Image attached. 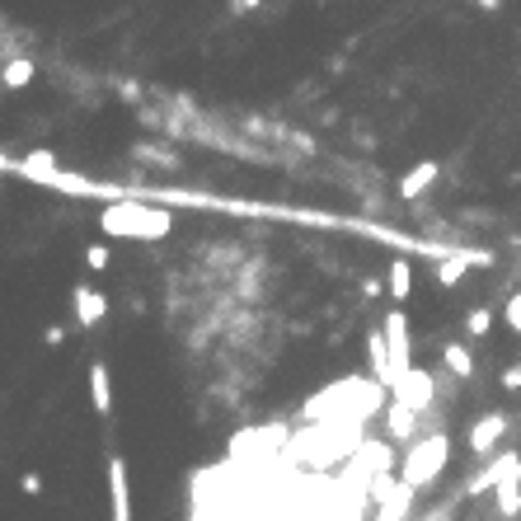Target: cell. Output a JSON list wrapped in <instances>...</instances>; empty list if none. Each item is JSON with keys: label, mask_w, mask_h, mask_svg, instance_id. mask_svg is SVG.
Segmentation results:
<instances>
[{"label": "cell", "mask_w": 521, "mask_h": 521, "mask_svg": "<svg viewBox=\"0 0 521 521\" xmlns=\"http://www.w3.org/2000/svg\"><path fill=\"white\" fill-rule=\"evenodd\" d=\"M99 231L113 240H165L174 231V211L146 202V198H118L104 207Z\"/></svg>", "instance_id": "obj_1"}, {"label": "cell", "mask_w": 521, "mask_h": 521, "mask_svg": "<svg viewBox=\"0 0 521 521\" xmlns=\"http://www.w3.org/2000/svg\"><path fill=\"white\" fill-rule=\"evenodd\" d=\"M446 461H451V442L442 432H432V437H422V442L409 446V455L399 461V479H409L414 488H422V484H432L437 475H442Z\"/></svg>", "instance_id": "obj_2"}, {"label": "cell", "mask_w": 521, "mask_h": 521, "mask_svg": "<svg viewBox=\"0 0 521 521\" xmlns=\"http://www.w3.org/2000/svg\"><path fill=\"white\" fill-rule=\"evenodd\" d=\"M385 338H390V390L414 371V343H409V315L390 311L385 315Z\"/></svg>", "instance_id": "obj_3"}, {"label": "cell", "mask_w": 521, "mask_h": 521, "mask_svg": "<svg viewBox=\"0 0 521 521\" xmlns=\"http://www.w3.org/2000/svg\"><path fill=\"white\" fill-rule=\"evenodd\" d=\"M381 502V512L376 521H409V508H414V498H418V488L409 479H390V475H376V493H371Z\"/></svg>", "instance_id": "obj_4"}, {"label": "cell", "mask_w": 521, "mask_h": 521, "mask_svg": "<svg viewBox=\"0 0 521 521\" xmlns=\"http://www.w3.org/2000/svg\"><path fill=\"white\" fill-rule=\"evenodd\" d=\"M508 479H521V455H517V451L493 455V465H484L479 475L465 484V493L475 498V493H488V488H498V484H508Z\"/></svg>", "instance_id": "obj_5"}, {"label": "cell", "mask_w": 521, "mask_h": 521, "mask_svg": "<svg viewBox=\"0 0 521 521\" xmlns=\"http://www.w3.org/2000/svg\"><path fill=\"white\" fill-rule=\"evenodd\" d=\"M502 432H508V414H484V418H475V422H470V451L488 455V451L498 446Z\"/></svg>", "instance_id": "obj_6"}, {"label": "cell", "mask_w": 521, "mask_h": 521, "mask_svg": "<svg viewBox=\"0 0 521 521\" xmlns=\"http://www.w3.org/2000/svg\"><path fill=\"white\" fill-rule=\"evenodd\" d=\"M108 493H113V521H132V488H127V465L108 461Z\"/></svg>", "instance_id": "obj_7"}, {"label": "cell", "mask_w": 521, "mask_h": 521, "mask_svg": "<svg viewBox=\"0 0 521 521\" xmlns=\"http://www.w3.org/2000/svg\"><path fill=\"white\" fill-rule=\"evenodd\" d=\"M395 399H404L409 409H428V404H432V371H418L414 367L409 376L395 385Z\"/></svg>", "instance_id": "obj_8"}, {"label": "cell", "mask_w": 521, "mask_h": 521, "mask_svg": "<svg viewBox=\"0 0 521 521\" xmlns=\"http://www.w3.org/2000/svg\"><path fill=\"white\" fill-rule=\"evenodd\" d=\"M75 324L80 329H94V324L104 320V311H108V301H104V291H94V287H75Z\"/></svg>", "instance_id": "obj_9"}, {"label": "cell", "mask_w": 521, "mask_h": 521, "mask_svg": "<svg viewBox=\"0 0 521 521\" xmlns=\"http://www.w3.org/2000/svg\"><path fill=\"white\" fill-rule=\"evenodd\" d=\"M475 264H488V254H470V249L446 254V258H442V268H437V282H442V287H455V282H461Z\"/></svg>", "instance_id": "obj_10"}, {"label": "cell", "mask_w": 521, "mask_h": 521, "mask_svg": "<svg viewBox=\"0 0 521 521\" xmlns=\"http://www.w3.org/2000/svg\"><path fill=\"white\" fill-rule=\"evenodd\" d=\"M385 428H390V437H395V442H409V437L418 432V409H409L404 399H395V404L385 409Z\"/></svg>", "instance_id": "obj_11"}, {"label": "cell", "mask_w": 521, "mask_h": 521, "mask_svg": "<svg viewBox=\"0 0 521 521\" xmlns=\"http://www.w3.org/2000/svg\"><path fill=\"white\" fill-rule=\"evenodd\" d=\"M367 357H371V371H376V381L390 385V338H385V329L367 334Z\"/></svg>", "instance_id": "obj_12"}, {"label": "cell", "mask_w": 521, "mask_h": 521, "mask_svg": "<svg viewBox=\"0 0 521 521\" xmlns=\"http://www.w3.org/2000/svg\"><path fill=\"white\" fill-rule=\"evenodd\" d=\"M432 178H437V160H422V165H414L399 178V198H418L422 188H432Z\"/></svg>", "instance_id": "obj_13"}, {"label": "cell", "mask_w": 521, "mask_h": 521, "mask_svg": "<svg viewBox=\"0 0 521 521\" xmlns=\"http://www.w3.org/2000/svg\"><path fill=\"white\" fill-rule=\"evenodd\" d=\"M90 399H94V409H99L104 418L113 414V390H108V367L104 362L90 367Z\"/></svg>", "instance_id": "obj_14"}, {"label": "cell", "mask_w": 521, "mask_h": 521, "mask_svg": "<svg viewBox=\"0 0 521 521\" xmlns=\"http://www.w3.org/2000/svg\"><path fill=\"white\" fill-rule=\"evenodd\" d=\"M385 287H390V296H395V301H409V291H414V268H409V258H395V264H390Z\"/></svg>", "instance_id": "obj_15"}, {"label": "cell", "mask_w": 521, "mask_h": 521, "mask_svg": "<svg viewBox=\"0 0 521 521\" xmlns=\"http://www.w3.org/2000/svg\"><path fill=\"white\" fill-rule=\"evenodd\" d=\"M442 367L451 371V376H461V381L475 376V357H470L465 343H446V348H442Z\"/></svg>", "instance_id": "obj_16"}, {"label": "cell", "mask_w": 521, "mask_h": 521, "mask_svg": "<svg viewBox=\"0 0 521 521\" xmlns=\"http://www.w3.org/2000/svg\"><path fill=\"white\" fill-rule=\"evenodd\" d=\"M493 493H498V512H502V517H517V512H521V479L498 484Z\"/></svg>", "instance_id": "obj_17"}, {"label": "cell", "mask_w": 521, "mask_h": 521, "mask_svg": "<svg viewBox=\"0 0 521 521\" xmlns=\"http://www.w3.org/2000/svg\"><path fill=\"white\" fill-rule=\"evenodd\" d=\"M34 80V61L20 57V61H5V90H24Z\"/></svg>", "instance_id": "obj_18"}, {"label": "cell", "mask_w": 521, "mask_h": 521, "mask_svg": "<svg viewBox=\"0 0 521 521\" xmlns=\"http://www.w3.org/2000/svg\"><path fill=\"white\" fill-rule=\"evenodd\" d=\"M465 329L475 334V338H484L488 329H493V311L488 305H479V311H470V320H465Z\"/></svg>", "instance_id": "obj_19"}, {"label": "cell", "mask_w": 521, "mask_h": 521, "mask_svg": "<svg viewBox=\"0 0 521 521\" xmlns=\"http://www.w3.org/2000/svg\"><path fill=\"white\" fill-rule=\"evenodd\" d=\"M85 264H90L94 272H104V268H108V249H104V244H90V249H85Z\"/></svg>", "instance_id": "obj_20"}, {"label": "cell", "mask_w": 521, "mask_h": 521, "mask_svg": "<svg viewBox=\"0 0 521 521\" xmlns=\"http://www.w3.org/2000/svg\"><path fill=\"white\" fill-rule=\"evenodd\" d=\"M43 343H47V348H61V343H67V329H61V324H52V329L43 334Z\"/></svg>", "instance_id": "obj_21"}, {"label": "cell", "mask_w": 521, "mask_h": 521, "mask_svg": "<svg viewBox=\"0 0 521 521\" xmlns=\"http://www.w3.org/2000/svg\"><path fill=\"white\" fill-rule=\"evenodd\" d=\"M502 390H521V367H508V371H502Z\"/></svg>", "instance_id": "obj_22"}, {"label": "cell", "mask_w": 521, "mask_h": 521, "mask_svg": "<svg viewBox=\"0 0 521 521\" xmlns=\"http://www.w3.org/2000/svg\"><path fill=\"white\" fill-rule=\"evenodd\" d=\"M231 10L235 14H249V10H258V0H231Z\"/></svg>", "instance_id": "obj_23"}, {"label": "cell", "mask_w": 521, "mask_h": 521, "mask_svg": "<svg viewBox=\"0 0 521 521\" xmlns=\"http://www.w3.org/2000/svg\"><path fill=\"white\" fill-rule=\"evenodd\" d=\"M24 493H43V479L38 475H24Z\"/></svg>", "instance_id": "obj_24"}, {"label": "cell", "mask_w": 521, "mask_h": 521, "mask_svg": "<svg viewBox=\"0 0 521 521\" xmlns=\"http://www.w3.org/2000/svg\"><path fill=\"white\" fill-rule=\"evenodd\" d=\"M475 5H479V10H498V0H475Z\"/></svg>", "instance_id": "obj_25"}]
</instances>
